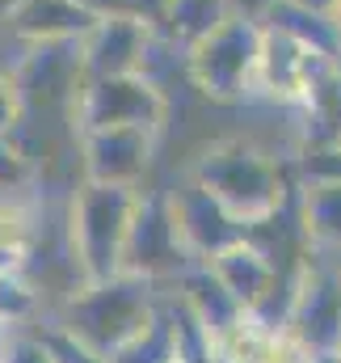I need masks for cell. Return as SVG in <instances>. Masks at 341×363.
<instances>
[{
	"mask_svg": "<svg viewBox=\"0 0 341 363\" xmlns=\"http://www.w3.org/2000/svg\"><path fill=\"white\" fill-rule=\"evenodd\" d=\"M190 178L202 182L245 228H257V224L274 220L295 194L291 174L270 152H261V148L245 144V140H215V144H207L194 157Z\"/></svg>",
	"mask_w": 341,
	"mask_h": 363,
	"instance_id": "1",
	"label": "cell"
},
{
	"mask_svg": "<svg viewBox=\"0 0 341 363\" xmlns=\"http://www.w3.org/2000/svg\"><path fill=\"white\" fill-rule=\"evenodd\" d=\"M161 296H156V283L152 279H139V274H114V279H101V283H81L68 304H64V325L85 338L93 351H101L105 359L127 347L131 338H139L152 317L161 313Z\"/></svg>",
	"mask_w": 341,
	"mask_h": 363,
	"instance_id": "2",
	"label": "cell"
},
{
	"mask_svg": "<svg viewBox=\"0 0 341 363\" xmlns=\"http://www.w3.org/2000/svg\"><path fill=\"white\" fill-rule=\"evenodd\" d=\"M135 207H139V186L81 182L68 207L72 267L81 271V283H101V279L122 274Z\"/></svg>",
	"mask_w": 341,
	"mask_h": 363,
	"instance_id": "3",
	"label": "cell"
},
{
	"mask_svg": "<svg viewBox=\"0 0 341 363\" xmlns=\"http://www.w3.org/2000/svg\"><path fill=\"white\" fill-rule=\"evenodd\" d=\"M265 21L232 13L215 34L185 51V77L207 101H241L257 89Z\"/></svg>",
	"mask_w": 341,
	"mask_h": 363,
	"instance_id": "4",
	"label": "cell"
},
{
	"mask_svg": "<svg viewBox=\"0 0 341 363\" xmlns=\"http://www.w3.org/2000/svg\"><path fill=\"white\" fill-rule=\"evenodd\" d=\"M169 118V97L148 72H127V77H93L81 81L72 97V127H148L161 131Z\"/></svg>",
	"mask_w": 341,
	"mask_h": 363,
	"instance_id": "5",
	"label": "cell"
},
{
	"mask_svg": "<svg viewBox=\"0 0 341 363\" xmlns=\"http://www.w3.org/2000/svg\"><path fill=\"white\" fill-rule=\"evenodd\" d=\"M194 267H198V258L190 254V245H185L181 228H177L169 190H139V207H135L131 237H127L122 271L152 279V283H165V279L177 283Z\"/></svg>",
	"mask_w": 341,
	"mask_h": 363,
	"instance_id": "6",
	"label": "cell"
},
{
	"mask_svg": "<svg viewBox=\"0 0 341 363\" xmlns=\"http://www.w3.org/2000/svg\"><path fill=\"white\" fill-rule=\"evenodd\" d=\"M312 355H341V274L325 250H308L287 330Z\"/></svg>",
	"mask_w": 341,
	"mask_h": 363,
	"instance_id": "7",
	"label": "cell"
},
{
	"mask_svg": "<svg viewBox=\"0 0 341 363\" xmlns=\"http://www.w3.org/2000/svg\"><path fill=\"white\" fill-rule=\"evenodd\" d=\"M341 60L299 43L295 34L265 26V43H261V68H257V89L282 106H304L312 89L337 68Z\"/></svg>",
	"mask_w": 341,
	"mask_h": 363,
	"instance_id": "8",
	"label": "cell"
},
{
	"mask_svg": "<svg viewBox=\"0 0 341 363\" xmlns=\"http://www.w3.org/2000/svg\"><path fill=\"white\" fill-rule=\"evenodd\" d=\"M76 47H81L85 81H93V77L148 72L152 47H156V26H152V21H144V17L105 13V17H97V26L88 30Z\"/></svg>",
	"mask_w": 341,
	"mask_h": 363,
	"instance_id": "9",
	"label": "cell"
},
{
	"mask_svg": "<svg viewBox=\"0 0 341 363\" xmlns=\"http://www.w3.org/2000/svg\"><path fill=\"white\" fill-rule=\"evenodd\" d=\"M156 135L148 127H93L81 131V169L85 182H105V186H139L152 152Z\"/></svg>",
	"mask_w": 341,
	"mask_h": 363,
	"instance_id": "10",
	"label": "cell"
},
{
	"mask_svg": "<svg viewBox=\"0 0 341 363\" xmlns=\"http://www.w3.org/2000/svg\"><path fill=\"white\" fill-rule=\"evenodd\" d=\"M169 203H173V216H177V228H181V237H185V245H190V254L198 262H211L215 254H224L228 245L249 237V228L202 182L185 178L181 186H173Z\"/></svg>",
	"mask_w": 341,
	"mask_h": 363,
	"instance_id": "11",
	"label": "cell"
},
{
	"mask_svg": "<svg viewBox=\"0 0 341 363\" xmlns=\"http://www.w3.org/2000/svg\"><path fill=\"white\" fill-rule=\"evenodd\" d=\"M97 9L88 0H8L4 4V30L30 47H59L81 43L97 26Z\"/></svg>",
	"mask_w": 341,
	"mask_h": 363,
	"instance_id": "12",
	"label": "cell"
},
{
	"mask_svg": "<svg viewBox=\"0 0 341 363\" xmlns=\"http://www.w3.org/2000/svg\"><path fill=\"white\" fill-rule=\"evenodd\" d=\"M207 267H211V274H215L249 313L261 308V300H265V296L278 287V279H282L274 254H270L261 241H253V237H241L236 245H228L224 254H215Z\"/></svg>",
	"mask_w": 341,
	"mask_h": 363,
	"instance_id": "13",
	"label": "cell"
},
{
	"mask_svg": "<svg viewBox=\"0 0 341 363\" xmlns=\"http://www.w3.org/2000/svg\"><path fill=\"white\" fill-rule=\"evenodd\" d=\"M177 283H181V291H177V296H181V304H185V308L194 313V321L207 330L211 347H215L232 325H241V321L249 317V308H245V304H241V300H236V296L215 279V274H211L207 262H198L194 271L181 274Z\"/></svg>",
	"mask_w": 341,
	"mask_h": 363,
	"instance_id": "14",
	"label": "cell"
},
{
	"mask_svg": "<svg viewBox=\"0 0 341 363\" xmlns=\"http://www.w3.org/2000/svg\"><path fill=\"white\" fill-rule=\"evenodd\" d=\"M295 211L308 250L341 254V182H299Z\"/></svg>",
	"mask_w": 341,
	"mask_h": 363,
	"instance_id": "15",
	"label": "cell"
},
{
	"mask_svg": "<svg viewBox=\"0 0 341 363\" xmlns=\"http://www.w3.org/2000/svg\"><path fill=\"white\" fill-rule=\"evenodd\" d=\"M228 17H232L228 0H165V9L156 17V38L185 55L207 34H215Z\"/></svg>",
	"mask_w": 341,
	"mask_h": 363,
	"instance_id": "16",
	"label": "cell"
},
{
	"mask_svg": "<svg viewBox=\"0 0 341 363\" xmlns=\"http://www.w3.org/2000/svg\"><path fill=\"white\" fill-rule=\"evenodd\" d=\"M181 351L177 342V317H173V304H161V313L152 317V325L131 338L127 347H118L105 363H173Z\"/></svg>",
	"mask_w": 341,
	"mask_h": 363,
	"instance_id": "17",
	"label": "cell"
},
{
	"mask_svg": "<svg viewBox=\"0 0 341 363\" xmlns=\"http://www.w3.org/2000/svg\"><path fill=\"white\" fill-rule=\"evenodd\" d=\"M265 26H278V30L295 34L299 43H308V47H316V51H325V55L341 60L337 17H320V13H308V9H295V4H282V0H278L274 13L265 17Z\"/></svg>",
	"mask_w": 341,
	"mask_h": 363,
	"instance_id": "18",
	"label": "cell"
},
{
	"mask_svg": "<svg viewBox=\"0 0 341 363\" xmlns=\"http://www.w3.org/2000/svg\"><path fill=\"white\" fill-rule=\"evenodd\" d=\"M38 313V287L25 279V267L0 279V325L4 330H17L25 321H34Z\"/></svg>",
	"mask_w": 341,
	"mask_h": 363,
	"instance_id": "19",
	"label": "cell"
},
{
	"mask_svg": "<svg viewBox=\"0 0 341 363\" xmlns=\"http://www.w3.org/2000/svg\"><path fill=\"white\" fill-rule=\"evenodd\" d=\"M38 338H42V347H47L51 363H105V355H101V351H93L85 338H76L64 321L47 325Z\"/></svg>",
	"mask_w": 341,
	"mask_h": 363,
	"instance_id": "20",
	"label": "cell"
},
{
	"mask_svg": "<svg viewBox=\"0 0 341 363\" xmlns=\"http://www.w3.org/2000/svg\"><path fill=\"white\" fill-rule=\"evenodd\" d=\"M30 182V157L17 148L13 135H0V190H21Z\"/></svg>",
	"mask_w": 341,
	"mask_h": 363,
	"instance_id": "21",
	"label": "cell"
},
{
	"mask_svg": "<svg viewBox=\"0 0 341 363\" xmlns=\"http://www.w3.org/2000/svg\"><path fill=\"white\" fill-rule=\"evenodd\" d=\"M0 237L8 241V245H17V250H25L30 254V237H34V224H30V211L8 194L4 199V207H0Z\"/></svg>",
	"mask_w": 341,
	"mask_h": 363,
	"instance_id": "22",
	"label": "cell"
},
{
	"mask_svg": "<svg viewBox=\"0 0 341 363\" xmlns=\"http://www.w3.org/2000/svg\"><path fill=\"white\" fill-rule=\"evenodd\" d=\"M21 110H25V93H21V85H17L13 72L0 68V135H17Z\"/></svg>",
	"mask_w": 341,
	"mask_h": 363,
	"instance_id": "23",
	"label": "cell"
},
{
	"mask_svg": "<svg viewBox=\"0 0 341 363\" xmlns=\"http://www.w3.org/2000/svg\"><path fill=\"white\" fill-rule=\"evenodd\" d=\"M101 17L105 13H122V17H144V21H152L156 26V17H161V9H165V0H88Z\"/></svg>",
	"mask_w": 341,
	"mask_h": 363,
	"instance_id": "24",
	"label": "cell"
},
{
	"mask_svg": "<svg viewBox=\"0 0 341 363\" xmlns=\"http://www.w3.org/2000/svg\"><path fill=\"white\" fill-rule=\"evenodd\" d=\"M0 363H51V355H47V347H42L38 334H34V338L13 334L8 347H4V355H0Z\"/></svg>",
	"mask_w": 341,
	"mask_h": 363,
	"instance_id": "25",
	"label": "cell"
},
{
	"mask_svg": "<svg viewBox=\"0 0 341 363\" xmlns=\"http://www.w3.org/2000/svg\"><path fill=\"white\" fill-rule=\"evenodd\" d=\"M228 4H232V13H241V17L265 21V17L274 13V4H278V0H228Z\"/></svg>",
	"mask_w": 341,
	"mask_h": 363,
	"instance_id": "26",
	"label": "cell"
},
{
	"mask_svg": "<svg viewBox=\"0 0 341 363\" xmlns=\"http://www.w3.org/2000/svg\"><path fill=\"white\" fill-rule=\"evenodd\" d=\"M282 4H295V9L320 13V17H333V13H337V0H282Z\"/></svg>",
	"mask_w": 341,
	"mask_h": 363,
	"instance_id": "27",
	"label": "cell"
},
{
	"mask_svg": "<svg viewBox=\"0 0 341 363\" xmlns=\"http://www.w3.org/2000/svg\"><path fill=\"white\" fill-rule=\"evenodd\" d=\"M308 363H341V355H312Z\"/></svg>",
	"mask_w": 341,
	"mask_h": 363,
	"instance_id": "28",
	"label": "cell"
},
{
	"mask_svg": "<svg viewBox=\"0 0 341 363\" xmlns=\"http://www.w3.org/2000/svg\"><path fill=\"white\" fill-rule=\"evenodd\" d=\"M4 347H8V330L0 325V355H4Z\"/></svg>",
	"mask_w": 341,
	"mask_h": 363,
	"instance_id": "29",
	"label": "cell"
},
{
	"mask_svg": "<svg viewBox=\"0 0 341 363\" xmlns=\"http://www.w3.org/2000/svg\"><path fill=\"white\" fill-rule=\"evenodd\" d=\"M329 258H333V267H337V274H341V254H329Z\"/></svg>",
	"mask_w": 341,
	"mask_h": 363,
	"instance_id": "30",
	"label": "cell"
},
{
	"mask_svg": "<svg viewBox=\"0 0 341 363\" xmlns=\"http://www.w3.org/2000/svg\"><path fill=\"white\" fill-rule=\"evenodd\" d=\"M333 17H337V30H341V0H337V13H333Z\"/></svg>",
	"mask_w": 341,
	"mask_h": 363,
	"instance_id": "31",
	"label": "cell"
},
{
	"mask_svg": "<svg viewBox=\"0 0 341 363\" xmlns=\"http://www.w3.org/2000/svg\"><path fill=\"white\" fill-rule=\"evenodd\" d=\"M4 199H8V190H0V207H4Z\"/></svg>",
	"mask_w": 341,
	"mask_h": 363,
	"instance_id": "32",
	"label": "cell"
}]
</instances>
